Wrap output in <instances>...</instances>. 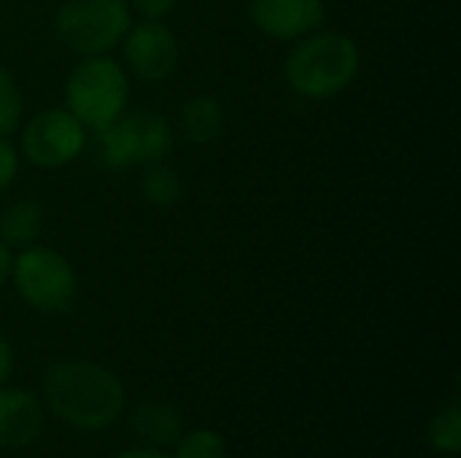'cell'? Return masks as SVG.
<instances>
[{"instance_id": "6da1fadb", "label": "cell", "mask_w": 461, "mask_h": 458, "mask_svg": "<svg viewBox=\"0 0 461 458\" xmlns=\"http://www.w3.org/2000/svg\"><path fill=\"white\" fill-rule=\"evenodd\" d=\"M43 405L70 429L103 432L122 418L127 391L108 367L68 359L51 364L43 375Z\"/></svg>"}, {"instance_id": "7a4b0ae2", "label": "cell", "mask_w": 461, "mask_h": 458, "mask_svg": "<svg viewBox=\"0 0 461 458\" xmlns=\"http://www.w3.org/2000/svg\"><path fill=\"white\" fill-rule=\"evenodd\" d=\"M362 67L359 46L351 35L316 30L297 40L289 51L284 76L286 84L308 100H327L346 92Z\"/></svg>"}, {"instance_id": "3957f363", "label": "cell", "mask_w": 461, "mask_h": 458, "mask_svg": "<svg viewBox=\"0 0 461 458\" xmlns=\"http://www.w3.org/2000/svg\"><path fill=\"white\" fill-rule=\"evenodd\" d=\"M65 108L86 127L103 130L130 105L127 70L108 54L81 57L65 78Z\"/></svg>"}, {"instance_id": "277c9868", "label": "cell", "mask_w": 461, "mask_h": 458, "mask_svg": "<svg viewBox=\"0 0 461 458\" xmlns=\"http://www.w3.org/2000/svg\"><path fill=\"white\" fill-rule=\"evenodd\" d=\"M132 24L127 0H65L54 16L57 38L78 57L111 54Z\"/></svg>"}, {"instance_id": "5b68a950", "label": "cell", "mask_w": 461, "mask_h": 458, "mask_svg": "<svg viewBox=\"0 0 461 458\" xmlns=\"http://www.w3.org/2000/svg\"><path fill=\"white\" fill-rule=\"evenodd\" d=\"M22 297L38 313H62L76 300V273L73 265L49 246H27L11 262L8 278Z\"/></svg>"}, {"instance_id": "8992f818", "label": "cell", "mask_w": 461, "mask_h": 458, "mask_svg": "<svg viewBox=\"0 0 461 458\" xmlns=\"http://www.w3.org/2000/svg\"><path fill=\"white\" fill-rule=\"evenodd\" d=\"M100 157L111 170L162 162L173 148V130L167 119L149 108L124 111L119 119L97 130Z\"/></svg>"}, {"instance_id": "52a82bcc", "label": "cell", "mask_w": 461, "mask_h": 458, "mask_svg": "<svg viewBox=\"0 0 461 458\" xmlns=\"http://www.w3.org/2000/svg\"><path fill=\"white\" fill-rule=\"evenodd\" d=\"M86 148V127L62 105L38 111L19 135V154L41 167L57 170L76 162Z\"/></svg>"}, {"instance_id": "ba28073f", "label": "cell", "mask_w": 461, "mask_h": 458, "mask_svg": "<svg viewBox=\"0 0 461 458\" xmlns=\"http://www.w3.org/2000/svg\"><path fill=\"white\" fill-rule=\"evenodd\" d=\"M124 62L132 76L140 81L157 84L176 73L181 59V46L170 27L162 22H138L130 24V30L122 38Z\"/></svg>"}, {"instance_id": "9c48e42d", "label": "cell", "mask_w": 461, "mask_h": 458, "mask_svg": "<svg viewBox=\"0 0 461 458\" xmlns=\"http://www.w3.org/2000/svg\"><path fill=\"white\" fill-rule=\"evenodd\" d=\"M249 19L273 40H300L321 30L327 5L324 0H251Z\"/></svg>"}, {"instance_id": "30bf717a", "label": "cell", "mask_w": 461, "mask_h": 458, "mask_svg": "<svg viewBox=\"0 0 461 458\" xmlns=\"http://www.w3.org/2000/svg\"><path fill=\"white\" fill-rule=\"evenodd\" d=\"M43 402L27 391L14 386H0V451H24L43 432Z\"/></svg>"}, {"instance_id": "8fae6325", "label": "cell", "mask_w": 461, "mask_h": 458, "mask_svg": "<svg viewBox=\"0 0 461 458\" xmlns=\"http://www.w3.org/2000/svg\"><path fill=\"white\" fill-rule=\"evenodd\" d=\"M130 432L146 448L170 451L176 440L184 435V416L167 402L146 400L130 413Z\"/></svg>"}, {"instance_id": "7c38bea8", "label": "cell", "mask_w": 461, "mask_h": 458, "mask_svg": "<svg viewBox=\"0 0 461 458\" xmlns=\"http://www.w3.org/2000/svg\"><path fill=\"white\" fill-rule=\"evenodd\" d=\"M181 132L189 143H211L213 138H219L221 127H224V108L216 97L211 94H197L192 100L184 103L181 113Z\"/></svg>"}, {"instance_id": "4fadbf2b", "label": "cell", "mask_w": 461, "mask_h": 458, "mask_svg": "<svg viewBox=\"0 0 461 458\" xmlns=\"http://www.w3.org/2000/svg\"><path fill=\"white\" fill-rule=\"evenodd\" d=\"M43 229V211L35 200H19L0 211V240L14 248H27L41 238Z\"/></svg>"}, {"instance_id": "5bb4252c", "label": "cell", "mask_w": 461, "mask_h": 458, "mask_svg": "<svg viewBox=\"0 0 461 458\" xmlns=\"http://www.w3.org/2000/svg\"><path fill=\"white\" fill-rule=\"evenodd\" d=\"M140 194L154 208H173L181 197V178L165 162H151L140 175Z\"/></svg>"}, {"instance_id": "9a60e30c", "label": "cell", "mask_w": 461, "mask_h": 458, "mask_svg": "<svg viewBox=\"0 0 461 458\" xmlns=\"http://www.w3.org/2000/svg\"><path fill=\"white\" fill-rule=\"evenodd\" d=\"M427 440L432 451L443 456H459L461 454V410L459 402L451 400L446 408H440L427 429Z\"/></svg>"}, {"instance_id": "2e32d148", "label": "cell", "mask_w": 461, "mask_h": 458, "mask_svg": "<svg viewBox=\"0 0 461 458\" xmlns=\"http://www.w3.org/2000/svg\"><path fill=\"white\" fill-rule=\"evenodd\" d=\"M170 458H227V440L216 429H194L176 440Z\"/></svg>"}, {"instance_id": "e0dca14e", "label": "cell", "mask_w": 461, "mask_h": 458, "mask_svg": "<svg viewBox=\"0 0 461 458\" xmlns=\"http://www.w3.org/2000/svg\"><path fill=\"white\" fill-rule=\"evenodd\" d=\"M22 124V92L11 73L0 67V135L16 132Z\"/></svg>"}, {"instance_id": "ac0fdd59", "label": "cell", "mask_w": 461, "mask_h": 458, "mask_svg": "<svg viewBox=\"0 0 461 458\" xmlns=\"http://www.w3.org/2000/svg\"><path fill=\"white\" fill-rule=\"evenodd\" d=\"M19 173V148L8 140V135H0V192H5Z\"/></svg>"}, {"instance_id": "d6986e66", "label": "cell", "mask_w": 461, "mask_h": 458, "mask_svg": "<svg viewBox=\"0 0 461 458\" xmlns=\"http://www.w3.org/2000/svg\"><path fill=\"white\" fill-rule=\"evenodd\" d=\"M176 0H132V8L146 19V22H162L173 11Z\"/></svg>"}, {"instance_id": "ffe728a7", "label": "cell", "mask_w": 461, "mask_h": 458, "mask_svg": "<svg viewBox=\"0 0 461 458\" xmlns=\"http://www.w3.org/2000/svg\"><path fill=\"white\" fill-rule=\"evenodd\" d=\"M11 373H14V348H11V343L0 335V386L8 383Z\"/></svg>"}, {"instance_id": "44dd1931", "label": "cell", "mask_w": 461, "mask_h": 458, "mask_svg": "<svg viewBox=\"0 0 461 458\" xmlns=\"http://www.w3.org/2000/svg\"><path fill=\"white\" fill-rule=\"evenodd\" d=\"M116 458H170V451H159V448H146V445H138V448H130V451H122Z\"/></svg>"}, {"instance_id": "7402d4cb", "label": "cell", "mask_w": 461, "mask_h": 458, "mask_svg": "<svg viewBox=\"0 0 461 458\" xmlns=\"http://www.w3.org/2000/svg\"><path fill=\"white\" fill-rule=\"evenodd\" d=\"M11 262H14V254H11V248L0 240V289L8 283V278H11Z\"/></svg>"}]
</instances>
